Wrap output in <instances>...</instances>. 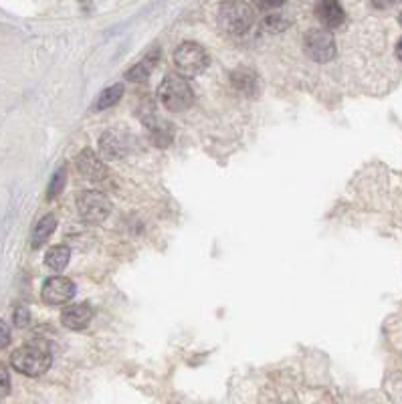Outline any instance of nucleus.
Listing matches in <instances>:
<instances>
[{"label":"nucleus","instance_id":"f257e3e1","mask_svg":"<svg viewBox=\"0 0 402 404\" xmlns=\"http://www.w3.org/2000/svg\"><path fill=\"white\" fill-rule=\"evenodd\" d=\"M11 366L25 376H41L51 368V352L41 344H27L11 356Z\"/></svg>","mask_w":402,"mask_h":404},{"label":"nucleus","instance_id":"f03ea898","mask_svg":"<svg viewBox=\"0 0 402 404\" xmlns=\"http://www.w3.org/2000/svg\"><path fill=\"white\" fill-rule=\"evenodd\" d=\"M158 99L170 111H184L194 102L193 87L184 75H166L158 87Z\"/></svg>","mask_w":402,"mask_h":404},{"label":"nucleus","instance_id":"7ed1b4c3","mask_svg":"<svg viewBox=\"0 0 402 404\" xmlns=\"http://www.w3.org/2000/svg\"><path fill=\"white\" fill-rule=\"evenodd\" d=\"M253 8L243 0H229L219 8V25L229 35H245L253 27Z\"/></svg>","mask_w":402,"mask_h":404},{"label":"nucleus","instance_id":"20e7f679","mask_svg":"<svg viewBox=\"0 0 402 404\" xmlns=\"http://www.w3.org/2000/svg\"><path fill=\"white\" fill-rule=\"evenodd\" d=\"M174 63L178 67L180 75L196 77L200 75L207 65H209V55L202 47L193 41H186L174 51Z\"/></svg>","mask_w":402,"mask_h":404},{"label":"nucleus","instance_id":"39448f33","mask_svg":"<svg viewBox=\"0 0 402 404\" xmlns=\"http://www.w3.org/2000/svg\"><path fill=\"white\" fill-rule=\"evenodd\" d=\"M77 210L81 214L83 221H87L91 225H99L111 212V202L104 192L97 190H85L77 196Z\"/></svg>","mask_w":402,"mask_h":404},{"label":"nucleus","instance_id":"423d86ee","mask_svg":"<svg viewBox=\"0 0 402 404\" xmlns=\"http://www.w3.org/2000/svg\"><path fill=\"white\" fill-rule=\"evenodd\" d=\"M305 53L317 63H328L336 57V41L326 29H313L305 35Z\"/></svg>","mask_w":402,"mask_h":404},{"label":"nucleus","instance_id":"0eeeda50","mask_svg":"<svg viewBox=\"0 0 402 404\" xmlns=\"http://www.w3.org/2000/svg\"><path fill=\"white\" fill-rule=\"evenodd\" d=\"M43 301L49 305H63L69 300H73L75 283L67 277H51L43 283Z\"/></svg>","mask_w":402,"mask_h":404},{"label":"nucleus","instance_id":"6e6552de","mask_svg":"<svg viewBox=\"0 0 402 404\" xmlns=\"http://www.w3.org/2000/svg\"><path fill=\"white\" fill-rule=\"evenodd\" d=\"M75 164H77L79 174H81L83 178L91 180V182H99V180H104L105 176H107V168H105L104 162L95 156V152L83 150L77 156Z\"/></svg>","mask_w":402,"mask_h":404},{"label":"nucleus","instance_id":"1a4fd4ad","mask_svg":"<svg viewBox=\"0 0 402 404\" xmlns=\"http://www.w3.org/2000/svg\"><path fill=\"white\" fill-rule=\"evenodd\" d=\"M315 16L326 29H338L346 18V13L338 0H319L315 4Z\"/></svg>","mask_w":402,"mask_h":404},{"label":"nucleus","instance_id":"9d476101","mask_svg":"<svg viewBox=\"0 0 402 404\" xmlns=\"http://www.w3.org/2000/svg\"><path fill=\"white\" fill-rule=\"evenodd\" d=\"M93 319V310L87 303H75L63 310L61 314V322L63 326L69 329H83L90 326V322Z\"/></svg>","mask_w":402,"mask_h":404},{"label":"nucleus","instance_id":"9b49d317","mask_svg":"<svg viewBox=\"0 0 402 404\" xmlns=\"http://www.w3.org/2000/svg\"><path fill=\"white\" fill-rule=\"evenodd\" d=\"M55 228H57V219H55L53 214L43 216V219L37 223L35 231H32V247H35V249L43 247L47 240L51 239V235L55 233Z\"/></svg>","mask_w":402,"mask_h":404},{"label":"nucleus","instance_id":"f8f14e48","mask_svg":"<svg viewBox=\"0 0 402 404\" xmlns=\"http://www.w3.org/2000/svg\"><path fill=\"white\" fill-rule=\"evenodd\" d=\"M69 259H71V251H69V247H65V245H57V247L49 249L45 255L47 267L53 271L65 269L67 263H69Z\"/></svg>","mask_w":402,"mask_h":404},{"label":"nucleus","instance_id":"ddd939ff","mask_svg":"<svg viewBox=\"0 0 402 404\" xmlns=\"http://www.w3.org/2000/svg\"><path fill=\"white\" fill-rule=\"evenodd\" d=\"M156 63H158V51H154L150 57L140 61L135 67H132V69L126 73V79H128V81H144V79H148L150 73H152L154 67H156Z\"/></svg>","mask_w":402,"mask_h":404},{"label":"nucleus","instance_id":"4468645a","mask_svg":"<svg viewBox=\"0 0 402 404\" xmlns=\"http://www.w3.org/2000/svg\"><path fill=\"white\" fill-rule=\"evenodd\" d=\"M233 83H235V87L240 90L243 93H247V95H255L257 90H259V79L255 75L253 71H249V69H238L233 73Z\"/></svg>","mask_w":402,"mask_h":404},{"label":"nucleus","instance_id":"2eb2a0df","mask_svg":"<svg viewBox=\"0 0 402 404\" xmlns=\"http://www.w3.org/2000/svg\"><path fill=\"white\" fill-rule=\"evenodd\" d=\"M150 135H152V142L158 148H166L172 142V126L168 121L158 120L156 123L150 126Z\"/></svg>","mask_w":402,"mask_h":404},{"label":"nucleus","instance_id":"dca6fc26","mask_svg":"<svg viewBox=\"0 0 402 404\" xmlns=\"http://www.w3.org/2000/svg\"><path fill=\"white\" fill-rule=\"evenodd\" d=\"M102 152H104L105 156H109V158H119L123 150H126V144L121 142V137H119L116 132H107V134L102 137Z\"/></svg>","mask_w":402,"mask_h":404},{"label":"nucleus","instance_id":"f3484780","mask_svg":"<svg viewBox=\"0 0 402 404\" xmlns=\"http://www.w3.org/2000/svg\"><path fill=\"white\" fill-rule=\"evenodd\" d=\"M121 95H123V85H121V83H116V85L107 87V90L99 95L95 107H97V109H107V107L118 104L119 99H121Z\"/></svg>","mask_w":402,"mask_h":404},{"label":"nucleus","instance_id":"a211bd4d","mask_svg":"<svg viewBox=\"0 0 402 404\" xmlns=\"http://www.w3.org/2000/svg\"><path fill=\"white\" fill-rule=\"evenodd\" d=\"M65 180H67V170L65 168H59L55 172V176L51 178V186H49V198H55L63 192V186H65Z\"/></svg>","mask_w":402,"mask_h":404},{"label":"nucleus","instance_id":"6ab92c4d","mask_svg":"<svg viewBox=\"0 0 402 404\" xmlns=\"http://www.w3.org/2000/svg\"><path fill=\"white\" fill-rule=\"evenodd\" d=\"M11 394V374L4 364H0V400Z\"/></svg>","mask_w":402,"mask_h":404},{"label":"nucleus","instance_id":"aec40b11","mask_svg":"<svg viewBox=\"0 0 402 404\" xmlns=\"http://www.w3.org/2000/svg\"><path fill=\"white\" fill-rule=\"evenodd\" d=\"M13 322H15L16 328H27L30 324V312L27 307L18 305L15 310V314H13Z\"/></svg>","mask_w":402,"mask_h":404},{"label":"nucleus","instance_id":"412c9836","mask_svg":"<svg viewBox=\"0 0 402 404\" xmlns=\"http://www.w3.org/2000/svg\"><path fill=\"white\" fill-rule=\"evenodd\" d=\"M265 27L271 30H284L287 27V23L281 20V16H275V15H269L265 18Z\"/></svg>","mask_w":402,"mask_h":404},{"label":"nucleus","instance_id":"4be33fe9","mask_svg":"<svg viewBox=\"0 0 402 404\" xmlns=\"http://www.w3.org/2000/svg\"><path fill=\"white\" fill-rule=\"evenodd\" d=\"M285 0H255V4L261 11H277L279 6H284Z\"/></svg>","mask_w":402,"mask_h":404},{"label":"nucleus","instance_id":"5701e85b","mask_svg":"<svg viewBox=\"0 0 402 404\" xmlns=\"http://www.w3.org/2000/svg\"><path fill=\"white\" fill-rule=\"evenodd\" d=\"M8 344H11V328L4 322H0V350H4Z\"/></svg>","mask_w":402,"mask_h":404},{"label":"nucleus","instance_id":"b1692460","mask_svg":"<svg viewBox=\"0 0 402 404\" xmlns=\"http://www.w3.org/2000/svg\"><path fill=\"white\" fill-rule=\"evenodd\" d=\"M372 2L376 8H388L394 0H372Z\"/></svg>","mask_w":402,"mask_h":404},{"label":"nucleus","instance_id":"393cba45","mask_svg":"<svg viewBox=\"0 0 402 404\" xmlns=\"http://www.w3.org/2000/svg\"><path fill=\"white\" fill-rule=\"evenodd\" d=\"M396 57L402 61V39L398 41V45H396Z\"/></svg>","mask_w":402,"mask_h":404},{"label":"nucleus","instance_id":"a878e982","mask_svg":"<svg viewBox=\"0 0 402 404\" xmlns=\"http://www.w3.org/2000/svg\"><path fill=\"white\" fill-rule=\"evenodd\" d=\"M401 25H402V13H401Z\"/></svg>","mask_w":402,"mask_h":404}]
</instances>
